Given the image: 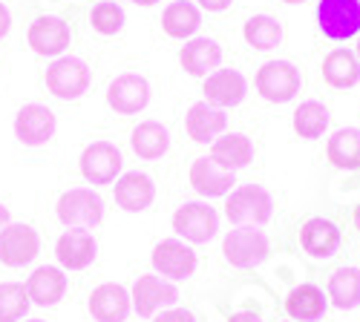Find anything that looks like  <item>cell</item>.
<instances>
[{"label":"cell","instance_id":"6da1fadb","mask_svg":"<svg viewBox=\"0 0 360 322\" xmlns=\"http://www.w3.org/2000/svg\"><path fill=\"white\" fill-rule=\"evenodd\" d=\"M274 213V199L262 185H239L231 190L225 216L236 227H262Z\"/></svg>","mask_w":360,"mask_h":322},{"label":"cell","instance_id":"7a4b0ae2","mask_svg":"<svg viewBox=\"0 0 360 322\" xmlns=\"http://www.w3.org/2000/svg\"><path fill=\"white\" fill-rule=\"evenodd\" d=\"M222 253L228 259V265L248 271L262 265L268 253H271V245H268V236L259 227H233L222 239Z\"/></svg>","mask_w":360,"mask_h":322},{"label":"cell","instance_id":"3957f363","mask_svg":"<svg viewBox=\"0 0 360 322\" xmlns=\"http://www.w3.org/2000/svg\"><path fill=\"white\" fill-rule=\"evenodd\" d=\"M254 86L265 101L288 104L300 93V86H303V75H300V69L291 61H268L257 69Z\"/></svg>","mask_w":360,"mask_h":322},{"label":"cell","instance_id":"277c9868","mask_svg":"<svg viewBox=\"0 0 360 322\" xmlns=\"http://www.w3.org/2000/svg\"><path fill=\"white\" fill-rule=\"evenodd\" d=\"M317 23L328 41H349L360 35V0H320Z\"/></svg>","mask_w":360,"mask_h":322},{"label":"cell","instance_id":"5b68a950","mask_svg":"<svg viewBox=\"0 0 360 322\" xmlns=\"http://www.w3.org/2000/svg\"><path fill=\"white\" fill-rule=\"evenodd\" d=\"M130 300H133V308L139 316H147L153 319L159 311L165 308H173L179 302V290L170 279L165 276H156V274H144L136 279L133 290H130Z\"/></svg>","mask_w":360,"mask_h":322},{"label":"cell","instance_id":"8992f818","mask_svg":"<svg viewBox=\"0 0 360 322\" xmlns=\"http://www.w3.org/2000/svg\"><path fill=\"white\" fill-rule=\"evenodd\" d=\"M173 230L182 236L185 242L205 245L217 236L219 230V216L214 208H207L202 201H185L182 208L173 213Z\"/></svg>","mask_w":360,"mask_h":322},{"label":"cell","instance_id":"52a82bcc","mask_svg":"<svg viewBox=\"0 0 360 322\" xmlns=\"http://www.w3.org/2000/svg\"><path fill=\"white\" fill-rule=\"evenodd\" d=\"M58 219L67 227H96L104 219V201L96 190L75 187L58 199Z\"/></svg>","mask_w":360,"mask_h":322},{"label":"cell","instance_id":"ba28073f","mask_svg":"<svg viewBox=\"0 0 360 322\" xmlns=\"http://www.w3.org/2000/svg\"><path fill=\"white\" fill-rule=\"evenodd\" d=\"M86 86H89V67L81 58H58L46 69V90L61 101L81 98L86 93Z\"/></svg>","mask_w":360,"mask_h":322},{"label":"cell","instance_id":"9c48e42d","mask_svg":"<svg viewBox=\"0 0 360 322\" xmlns=\"http://www.w3.org/2000/svg\"><path fill=\"white\" fill-rule=\"evenodd\" d=\"M41 250L38 230L29 224H6L0 230V262L6 268H23L29 265Z\"/></svg>","mask_w":360,"mask_h":322},{"label":"cell","instance_id":"30bf717a","mask_svg":"<svg viewBox=\"0 0 360 322\" xmlns=\"http://www.w3.org/2000/svg\"><path fill=\"white\" fill-rule=\"evenodd\" d=\"M96 239L93 233L84 227H70L61 233V239L55 242V259L64 271H84L96 262Z\"/></svg>","mask_w":360,"mask_h":322},{"label":"cell","instance_id":"8fae6325","mask_svg":"<svg viewBox=\"0 0 360 322\" xmlns=\"http://www.w3.org/2000/svg\"><path fill=\"white\" fill-rule=\"evenodd\" d=\"M81 173L89 185H112L122 173V153L110 141H93L81 153Z\"/></svg>","mask_w":360,"mask_h":322},{"label":"cell","instance_id":"7c38bea8","mask_svg":"<svg viewBox=\"0 0 360 322\" xmlns=\"http://www.w3.org/2000/svg\"><path fill=\"white\" fill-rule=\"evenodd\" d=\"M153 268L159 276L179 282V279H188L196 271V253L179 239H165L153 248Z\"/></svg>","mask_w":360,"mask_h":322},{"label":"cell","instance_id":"4fadbf2b","mask_svg":"<svg viewBox=\"0 0 360 322\" xmlns=\"http://www.w3.org/2000/svg\"><path fill=\"white\" fill-rule=\"evenodd\" d=\"M70 23L64 18H55V15H41L38 20H32V26H29V46H32V52L38 55H46V58H55L61 55L67 46H70Z\"/></svg>","mask_w":360,"mask_h":322},{"label":"cell","instance_id":"5bb4252c","mask_svg":"<svg viewBox=\"0 0 360 322\" xmlns=\"http://www.w3.org/2000/svg\"><path fill=\"white\" fill-rule=\"evenodd\" d=\"M86 308L96 322H124L130 308H133V300H130V290L124 285L104 282L89 294Z\"/></svg>","mask_w":360,"mask_h":322},{"label":"cell","instance_id":"9a60e30c","mask_svg":"<svg viewBox=\"0 0 360 322\" xmlns=\"http://www.w3.org/2000/svg\"><path fill=\"white\" fill-rule=\"evenodd\" d=\"M15 135L26 147H41L55 135V115L44 104H26L20 107L15 119Z\"/></svg>","mask_w":360,"mask_h":322},{"label":"cell","instance_id":"2e32d148","mask_svg":"<svg viewBox=\"0 0 360 322\" xmlns=\"http://www.w3.org/2000/svg\"><path fill=\"white\" fill-rule=\"evenodd\" d=\"M150 101V86L141 75H118L110 86H107V104L118 112V115H136L147 107Z\"/></svg>","mask_w":360,"mask_h":322},{"label":"cell","instance_id":"e0dca14e","mask_svg":"<svg viewBox=\"0 0 360 322\" xmlns=\"http://www.w3.org/2000/svg\"><path fill=\"white\" fill-rule=\"evenodd\" d=\"M205 101L214 104L219 109L225 107H236L245 101V93H248V81L243 72L236 69H214L211 75L205 78Z\"/></svg>","mask_w":360,"mask_h":322},{"label":"cell","instance_id":"ac0fdd59","mask_svg":"<svg viewBox=\"0 0 360 322\" xmlns=\"http://www.w3.org/2000/svg\"><path fill=\"white\" fill-rule=\"evenodd\" d=\"M300 245L314 259H328L340 248V227L323 216H311L300 227Z\"/></svg>","mask_w":360,"mask_h":322},{"label":"cell","instance_id":"d6986e66","mask_svg":"<svg viewBox=\"0 0 360 322\" xmlns=\"http://www.w3.org/2000/svg\"><path fill=\"white\" fill-rule=\"evenodd\" d=\"M112 196H115V204L122 210L141 213V210H147L150 204H153L156 187H153V182H150V175H144V173H124L122 179L115 182Z\"/></svg>","mask_w":360,"mask_h":322},{"label":"cell","instance_id":"ffe728a7","mask_svg":"<svg viewBox=\"0 0 360 322\" xmlns=\"http://www.w3.org/2000/svg\"><path fill=\"white\" fill-rule=\"evenodd\" d=\"M233 173L219 167L214 159H196L191 164V187L199 193V196H207V199H214V196H228L231 187H233Z\"/></svg>","mask_w":360,"mask_h":322},{"label":"cell","instance_id":"44dd1931","mask_svg":"<svg viewBox=\"0 0 360 322\" xmlns=\"http://www.w3.org/2000/svg\"><path fill=\"white\" fill-rule=\"evenodd\" d=\"M225 124H228L225 109L207 104V101L193 104V107L188 109V115H185V130H188V135H191L196 144H207V141L214 144V141L219 138V133L225 130Z\"/></svg>","mask_w":360,"mask_h":322},{"label":"cell","instance_id":"7402d4cb","mask_svg":"<svg viewBox=\"0 0 360 322\" xmlns=\"http://www.w3.org/2000/svg\"><path fill=\"white\" fill-rule=\"evenodd\" d=\"M179 61H182V69L193 78H207L214 69H219L222 64V49L217 41L211 38H193L182 46L179 52Z\"/></svg>","mask_w":360,"mask_h":322},{"label":"cell","instance_id":"603a6c76","mask_svg":"<svg viewBox=\"0 0 360 322\" xmlns=\"http://www.w3.org/2000/svg\"><path fill=\"white\" fill-rule=\"evenodd\" d=\"M26 294H29V302L35 305H58L67 294V276H64V268H55V265H44L38 268L32 276L26 279Z\"/></svg>","mask_w":360,"mask_h":322},{"label":"cell","instance_id":"cb8c5ba5","mask_svg":"<svg viewBox=\"0 0 360 322\" xmlns=\"http://www.w3.org/2000/svg\"><path fill=\"white\" fill-rule=\"evenodd\" d=\"M323 81L332 90H352L360 83V61L352 49H332L323 58Z\"/></svg>","mask_w":360,"mask_h":322},{"label":"cell","instance_id":"d4e9b609","mask_svg":"<svg viewBox=\"0 0 360 322\" xmlns=\"http://www.w3.org/2000/svg\"><path fill=\"white\" fill-rule=\"evenodd\" d=\"M326 308H328V297L317 285H309V282L291 288L285 297V314L294 322H314L326 314Z\"/></svg>","mask_w":360,"mask_h":322},{"label":"cell","instance_id":"484cf974","mask_svg":"<svg viewBox=\"0 0 360 322\" xmlns=\"http://www.w3.org/2000/svg\"><path fill=\"white\" fill-rule=\"evenodd\" d=\"M211 159L225 170H243L254 161V144L243 133H228L211 144Z\"/></svg>","mask_w":360,"mask_h":322},{"label":"cell","instance_id":"4316f807","mask_svg":"<svg viewBox=\"0 0 360 322\" xmlns=\"http://www.w3.org/2000/svg\"><path fill=\"white\" fill-rule=\"evenodd\" d=\"M328 305H335L340 311H354L360 305V268L354 265H343L328 276V288H326Z\"/></svg>","mask_w":360,"mask_h":322},{"label":"cell","instance_id":"83f0119b","mask_svg":"<svg viewBox=\"0 0 360 322\" xmlns=\"http://www.w3.org/2000/svg\"><path fill=\"white\" fill-rule=\"evenodd\" d=\"M326 156L338 170H360V130L357 127H343L335 130L326 144Z\"/></svg>","mask_w":360,"mask_h":322},{"label":"cell","instance_id":"f1b7e54d","mask_svg":"<svg viewBox=\"0 0 360 322\" xmlns=\"http://www.w3.org/2000/svg\"><path fill=\"white\" fill-rule=\"evenodd\" d=\"M130 144H133V153L144 161H153V159H162L170 147V133L165 124L159 121H141L133 135H130Z\"/></svg>","mask_w":360,"mask_h":322},{"label":"cell","instance_id":"f546056e","mask_svg":"<svg viewBox=\"0 0 360 322\" xmlns=\"http://www.w3.org/2000/svg\"><path fill=\"white\" fill-rule=\"evenodd\" d=\"M202 18H199V9L193 4H188V0H176V4H170L162 15V29L170 35V38H191L196 29H199Z\"/></svg>","mask_w":360,"mask_h":322},{"label":"cell","instance_id":"4dcf8cb0","mask_svg":"<svg viewBox=\"0 0 360 322\" xmlns=\"http://www.w3.org/2000/svg\"><path fill=\"white\" fill-rule=\"evenodd\" d=\"M328 121H332V115H328V107H323L320 101H303L294 109V133L306 141L320 138L328 130Z\"/></svg>","mask_w":360,"mask_h":322},{"label":"cell","instance_id":"1f68e13d","mask_svg":"<svg viewBox=\"0 0 360 322\" xmlns=\"http://www.w3.org/2000/svg\"><path fill=\"white\" fill-rule=\"evenodd\" d=\"M243 35H245L248 46H254V49H259V52H268V49H277V46H280V41H283V26H280V20L271 18V15H254V18H248Z\"/></svg>","mask_w":360,"mask_h":322},{"label":"cell","instance_id":"d6a6232c","mask_svg":"<svg viewBox=\"0 0 360 322\" xmlns=\"http://www.w3.org/2000/svg\"><path fill=\"white\" fill-rule=\"evenodd\" d=\"M29 311V294L18 282H0V322H18Z\"/></svg>","mask_w":360,"mask_h":322},{"label":"cell","instance_id":"836d02e7","mask_svg":"<svg viewBox=\"0 0 360 322\" xmlns=\"http://www.w3.org/2000/svg\"><path fill=\"white\" fill-rule=\"evenodd\" d=\"M89 23H93V29H96V32H101V35H118V32H122V26H124V12H122V6H115V4H110V0H104V4L93 6Z\"/></svg>","mask_w":360,"mask_h":322},{"label":"cell","instance_id":"e575fe53","mask_svg":"<svg viewBox=\"0 0 360 322\" xmlns=\"http://www.w3.org/2000/svg\"><path fill=\"white\" fill-rule=\"evenodd\" d=\"M153 322H196V316L188 308H165L153 316Z\"/></svg>","mask_w":360,"mask_h":322},{"label":"cell","instance_id":"d590c367","mask_svg":"<svg viewBox=\"0 0 360 322\" xmlns=\"http://www.w3.org/2000/svg\"><path fill=\"white\" fill-rule=\"evenodd\" d=\"M202 4V9H207V12H225L228 6H231V0H199Z\"/></svg>","mask_w":360,"mask_h":322},{"label":"cell","instance_id":"8d00e7d4","mask_svg":"<svg viewBox=\"0 0 360 322\" xmlns=\"http://www.w3.org/2000/svg\"><path fill=\"white\" fill-rule=\"evenodd\" d=\"M9 26H12V18H9V9L0 4V38H6V32H9Z\"/></svg>","mask_w":360,"mask_h":322},{"label":"cell","instance_id":"74e56055","mask_svg":"<svg viewBox=\"0 0 360 322\" xmlns=\"http://www.w3.org/2000/svg\"><path fill=\"white\" fill-rule=\"evenodd\" d=\"M228 322H262L257 314H251V311H239V314H233Z\"/></svg>","mask_w":360,"mask_h":322},{"label":"cell","instance_id":"f35d334b","mask_svg":"<svg viewBox=\"0 0 360 322\" xmlns=\"http://www.w3.org/2000/svg\"><path fill=\"white\" fill-rule=\"evenodd\" d=\"M6 224H9V210L4 208V204H0V230H4Z\"/></svg>","mask_w":360,"mask_h":322},{"label":"cell","instance_id":"ab89813d","mask_svg":"<svg viewBox=\"0 0 360 322\" xmlns=\"http://www.w3.org/2000/svg\"><path fill=\"white\" fill-rule=\"evenodd\" d=\"M133 4H139V6H153V4H159V0H133Z\"/></svg>","mask_w":360,"mask_h":322},{"label":"cell","instance_id":"60d3db41","mask_svg":"<svg viewBox=\"0 0 360 322\" xmlns=\"http://www.w3.org/2000/svg\"><path fill=\"white\" fill-rule=\"evenodd\" d=\"M354 227L360 230V204H357V208H354Z\"/></svg>","mask_w":360,"mask_h":322},{"label":"cell","instance_id":"b9f144b4","mask_svg":"<svg viewBox=\"0 0 360 322\" xmlns=\"http://www.w3.org/2000/svg\"><path fill=\"white\" fill-rule=\"evenodd\" d=\"M354 55H357V61H360V35H357V46H354Z\"/></svg>","mask_w":360,"mask_h":322},{"label":"cell","instance_id":"7bdbcfd3","mask_svg":"<svg viewBox=\"0 0 360 322\" xmlns=\"http://www.w3.org/2000/svg\"><path fill=\"white\" fill-rule=\"evenodd\" d=\"M283 4H306V0H283Z\"/></svg>","mask_w":360,"mask_h":322},{"label":"cell","instance_id":"ee69618b","mask_svg":"<svg viewBox=\"0 0 360 322\" xmlns=\"http://www.w3.org/2000/svg\"><path fill=\"white\" fill-rule=\"evenodd\" d=\"M29 322H44V319H29Z\"/></svg>","mask_w":360,"mask_h":322},{"label":"cell","instance_id":"f6af8a7d","mask_svg":"<svg viewBox=\"0 0 360 322\" xmlns=\"http://www.w3.org/2000/svg\"><path fill=\"white\" fill-rule=\"evenodd\" d=\"M291 322H294V319H291Z\"/></svg>","mask_w":360,"mask_h":322}]
</instances>
